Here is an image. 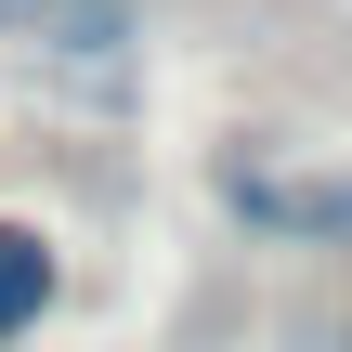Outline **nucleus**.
Masks as SVG:
<instances>
[{"label": "nucleus", "mask_w": 352, "mask_h": 352, "mask_svg": "<svg viewBox=\"0 0 352 352\" xmlns=\"http://www.w3.org/2000/svg\"><path fill=\"white\" fill-rule=\"evenodd\" d=\"M222 209L248 235H287V248H352V183H274V170H222Z\"/></svg>", "instance_id": "nucleus-1"}, {"label": "nucleus", "mask_w": 352, "mask_h": 352, "mask_svg": "<svg viewBox=\"0 0 352 352\" xmlns=\"http://www.w3.org/2000/svg\"><path fill=\"white\" fill-rule=\"evenodd\" d=\"M0 39L91 65V52H131V39H144V0H0Z\"/></svg>", "instance_id": "nucleus-2"}, {"label": "nucleus", "mask_w": 352, "mask_h": 352, "mask_svg": "<svg viewBox=\"0 0 352 352\" xmlns=\"http://www.w3.org/2000/svg\"><path fill=\"white\" fill-rule=\"evenodd\" d=\"M52 300H65V248H52L39 222H0V352L39 340V327H52Z\"/></svg>", "instance_id": "nucleus-3"}]
</instances>
